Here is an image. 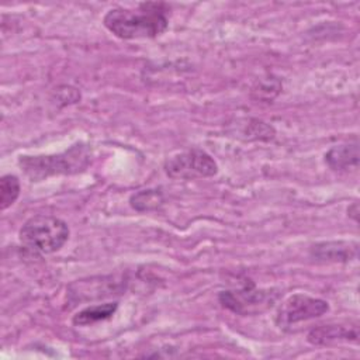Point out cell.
Segmentation results:
<instances>
[{"mask_svg":"<svg viewBox=\"0 0 360 360\" xmlns=\"http://www.w3.org/2000/svg\"><path fill=\"white\" fill-rule=\"evenodd\" d=\"M165 173L173 180H194L212 177L218 173V165L202 149H188L166 159Z\"/></svg>","mask_w":360,"mask_h":360,"instance_id":"4","label":"cell"},{"mask_svg":"<svg viewBox=\"0 0 360 360\" xmlns=\"http://www.w3.org/2000/svg\"><path fill=\"white\" fill-rule=\"evenodd\" d=\"M357 212H359V210H357V202H353V204L347 208V214H349V217H352L354 221H357Z\"/></svg>","mask_w":360,"mask_h":360,"instance_id":"14","label":"cell"},{"mask_svg":"<svg viewBox=\"0 0 360 360\" xmlns=\"http://www.w3.org/2000/svg\"><path fill=\"white\" fill-rule=\"evenodd\" d=\"M118 308V302H105V304H97V305H90L79 312H76L72 318L73 325L76 326H87L97 323L100 321H105L111 318Z\"/></svg>","mask_w":360,"mask_h":360,"instance_id":"10","label":"cell"},{"mask_svg":"<svg viewBox=\"0 0 360 360\" xmlns=\"http://www.w3.org/2000/svg\"><path fill=\"white\" fill-rule=\"evenodd\" d=\"M68 224L52 215H34L24 222L18 232L20 243L37 255L58 252L69 239Z\"/></svg>","mask_w":360,"mask_h":360,"instance_id":"3","label":"cell"},{"mask_svg":"<svg viewBox=\"0 0 360 360\" xmlns=\"http://www.w3.org/2000/svg\"><path fill=\"white\" fill-rule=\"evenodd\" d=\"M21 187L20 180L14 174H4L0 179V210L6 211L8 207H11L18 195H20Z\"/></svg>","mask_w":360,"mask_h":360,"instance_id":"12","label":"cell"},{"mask_svg":"<svg viewBox=\"0 0 360 360\" xmlns=\"http://www.w3.org/2000/svg\"><path fill=\"white\" fill-rule=\"evenodd\" d=\"M357 325H322L308 333V342L312 345H330L336 342H357Z\"/></svg>","mask_w":360,"mask_h":360,"instance_id":"8","label":"cell"},{"mask_svg":"<svg viewBox=\"0 0 360 360\" xmlns=\"http://www.w3.org/2000/svg\"><path fill=\"white\" fill-rule=\"evenodd\" d=\"M325 163L336 172L357 169L359 166V143L349 142L332 146L325 153Z\"/></svg>","mask_w":360,"mask_h":360,"instance_id":"9","label":"cell"},{"mask_svg":"<svg viewBox=\"0 0 360 360\" xmlns=\"http://www.w3.org/2000/svg\"><path fill=\"white\" fill-rule=\"evenodd\" d=\"M281 89V84L277 79L274 77H266L257 82V84L253 87V93H256V98L259 100H271L278 94Z\"/></svg>","mask_w":360,"mask_h":360,"instance_id":"13","label":"cell"},{"mask_svg":"<svg viewBox=\"0 0 360 360\" xmlns=\"http://www.w3.org/2000/svg\"><path fill=\"white\" fill-rule=\"evenodd\" d=\"M278 295V291L273 288L257 290L250 283L238 290L221 291L218 300L222 304V307L235 314L252 315L269 309L277 301Z\"/></svg>","mask_w":360,"mask_h":360,"instance_id":"5","label":"cell"},{"mask_svg":"<svg viewBox=\"0 0 360 360\" xmlns=\"http://www.w3.org/2000/svg\"><path fill=\"white\" fill-rule=\"evenodd\" d=\"M131 207L138 212H146L158 210L163 204V194L158 188L139 190L129 198Z\"/></svg>","mask_w":360,"mask_h":360,"instance_id":"11","label":"cell"},{"mask_svg":"<svg viewBox=\"0 0 360 360\" xmlns=\"http://www.w3.org/2000/svg\"><path fill=\"white\" fill-rule=\"evenodd\" d=\"M91 152L89 145L79 142L55 155H24L18 166L31 181H41L59 174H76L90 165Z\"/></svg>","mask_w":360,"mask_h":360,"instance_id":"2","label":"cell"},{"mask_svg":"<svg viewBox=\"0 0 360 360\" xmlns=\"http://www.w3.org/2000/svg\"><path fill=\"white\" fill-rule=\"evenodd\" d=\"M166 3H142L136 10L111 8L103 18L104 27L120 39L155 38L169 25Z\"/></svg>","mask_w":360,"mask_h":360,"instance_id":"1","label":"cell"},{"mask_svg":"<svg viewBox=\"0 0 360 360\" xmlns=\"http://www.w3.org/2000/svg\"><path fill=\"white\" fill-rule=\"evenodd\" d=\"M359 245L353 240L321 242L311 246L309 253L319 262H349L357 257Z\"/></svg>","mask_w":360,"mask_h":360,"instance_id":"7","label":"cell"},{"mask_svg":"<svg viewBox=\"0 0 360 360\" xmlns=\"http://www.w3.org/2000/svg\"><path fill=\"white\" fill-rule=\"evenodd\" d=\"M328 311L329 304L325 300L307 294H294L280 304L276 312V323L278 328L287 329L295 323L322 316Z\"/></svg>","mask_w":360,"mask_h":360,"instance_id":"6","label":"cell"}]
</instances>
